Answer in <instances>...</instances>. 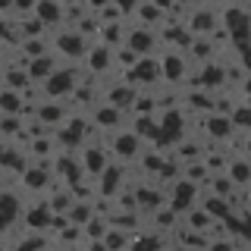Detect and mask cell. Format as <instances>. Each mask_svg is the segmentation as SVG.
<instances>
[{
	"mask_svg": "<svg viewBox=\"0 0 251 251\" xmlns=\"http://www.w3.org/2000/svg\"><path fill=\"white\" fill-rule=\"evenodd\" d=\"M195 198H198V182H192V179H179L176 176V185L170 188V207L176 210V214H185L188 207L195 204Z\"/></svg>",
	"mask_w": 251,
	"mask_h": 251,
	"instance_id": "277c9868",
	"label": "cell"
},
{
	"mask_svg": "<svg viewBox=\"0 0 251 251\" xmlns=\"http://www.w3.org/2000/svg\"><path fill=\"white\" fill-rule=\"evenodd\" d=\"M85 63H88V69L94 75L110 73V69H113V47H107V44L88 47V50H85Z\"/></svg>",
	"mask_w": 251,
	"mask_h": 251,
	"instance_id": "ba28073f",
	"label": "cell"
},
{
	"mask_svg": "<svg viewBox=\"0 0 251 251\" xmlns=\"http://www.w3.org/2000/svg\"><path fill=\"white\" fill-rule=\"evenodd\" d=\"M91 123H98L100 129H120L123 126V110L107 104V100H100V104H94V110H91Z\"/></svg>",
	"mask_w": 251,
	"mask_h": 251,
	"instance_id": "9c48e42d",
	"label": "cell"
},
{
	"mask_svg": "<svg viewBox=\"0 0 251 251\" xmlns=\"http://www.w3.org/2000/svg\"><path fill=\"white\" fill-rule=\"evenodd\" d=\"M123 44L132 47L138 57H148V53H154L157 38H154V31L148 28V25H132V28H126V41Z\"/></svg>",
	"mask_w": 251,
	"mask_h": 251,
	"instance_id": "5b68a950",
	"label": "cell"
},
{
	"mask_svg": "<svg viewBox=\"0 0 251 251\" xmlns=\"http://www.w3.org/2000/svg\"><path fill=\"white\" fill-rule=\"evenodd\" d=\"M25 69H28V78H31V82H44V78L53 73V57H50V50L31 57V63H28Z\"/></svg>",
	"mask_w": 251,
	"mask_h": 251,
	"instance_id": "5bb4252c",
	"label": "cell"
},
{
	"mask_svg": "<svg viewBox=\"0 0 251 251\" xmlns=\"http://www.w3.org/2000/svg\"><path fill=\"white\" fill-rule=\"evenodd\" d=\"M78 157H82V170L88 173V176H100L107 167V151L100 145H82L78 148Z\"/></svg>",
	"mask_w": 251,
	"mask_h": 251,
	"instance_id": "52a82bcc",
	"label": "cell"
},
{
	"mask_svg": "<svg viewBox=\"0 0 251 251\" xmlns=\"http://www.w3.org/2000/svg\"><path fill=\"white\" fill-rule=\"evenodd\" d=\"M188 73H185V60L176 57V50H170L160 57V78H167V82H182Z\"/></svg>",
	"mask_w": 251,
	"mask_h": 251,
	"instance_id": "8fae6325",
	"label": "cell"
},
{
	"mask_svg": "<svg viewBox=\"0 0 251 251\" xmlns=\"http://www.w3.org/2000/svg\"><path fill=\"white\" fill-rule=\"evenodd\" d=\"M63 10H66V6H63L60 0H38L35 3V13L44 25H63Z\"/></svg>",
	"mask_w": 251,
	"mask_h": 251,
	"instance_id": "7c38bea8",
	"label": "cell"
},
{
	"mask_svg": "<svg viewBox=\"0 0 251 251\" xmlns=\"http://www.w3.org/2000/svg\"><path fill=\"white\" fill-rule=\"evenodd\" d=\"M53 47H57L63 57H85V50H88V38H85L78 28L66 25V28H60L57 35H53Z\"/></svg>",
	"mask_w": 251,
	"mask_h": 251,
	"instance_id": "7a4b0ae2",
	"label": "cell"
},
{
	"mask_svg": "<svg viewBox=\"0 0 251 251\" xmlns=\"http://www.w3.org/2000/svg\"><path fill=\"white\" fill-rule=\"evenodd\" d=\"M232 129H235V126L229 120V113H220V110H217V113H207V116H204V126H201V132L207 138H214V141H226L232 135Z\"/></svg>",
	"mask_w": 251,
	"mask_h": 251,
	"instance_id": "8992f818",
	"label": "cell"
},
{
	"mask_svg": "<svg viewBox=\"0 0 251 251\" xmlns=\"http://www.w3.org/2000/svg\"><path fill=\"white\" fill-rule=\"evenodd\" d=\"M245 154L251 157V132H248V138H245Z\"/></svg>",
	"mask_w": 251,
	"mask_h": 251,
	"instance_id": "2e32d148",
	"label": "cell"
},
{
	"mask_svg": "<svg viewBox=\"0 0 251 251\" xmlns=\"http://www.w3.org/2000/svg\"><path fill=\"white\" fill-rule=\"evenodd\" d=\"M110 148H113L116 157H126V160H138L141 148H145V141H141L132 129H113V138H110Z\"/></svg>",
	"mask_w": 251,
	"mask_h": 251,
	"instance_id": "3957f363",
	"label": "cell"
},
{
	"mask_svg": "<svg viewBox=\"0 0 251 251\" xmlns=\"http://www.w3.org/2000/svg\"><path fill=\"white\" fill-rule=\"evenodd\" d=\"M226 176L232 179V185H251V157H235L226 163Z\"/></svg>",
	"mask_w": 251,
	"mask_h": 251,
	"instance_id": "4fadbf2b",
	"label": "cell"
},
{
	"mask_svg": "<svg viewBox=\"0 0 251 251\" xmlns=\"http://www.w3.org/2000/svg\"><path fill=\"white\" fill-rule=\"evenodd\" d=\"M0 113H25V100H22V91L16 88H0Z\"/></svg>",
	"mask_w": 251,
	"mask_h": 251,
	"instance_id": "9a60e30c",
	"label": "cell"
},
{
	"mask_svg": "<svg viewBox=\"0 0 251 251\" xmlns=\"http://www.w3.org/2000/svg\"><path fill=\"white\" fill-rule=\"evenodd\" d=\"M19 217H22V201L10 192H0V229H13Z\"/></svg>",
	"mask_w": 251,
	"mask_h": 251,
	"instance_id": "30bf717a",
	"label": "cell"
},
{
	"mask_svg": "<svg viewBox=\"0 0 251 251\" xmlns=\"http://www.w3.org/2000/svg\"><path fill=\"white\" fill-rule=\"evenodd\" d=\"M75 85H78V73L75 69H53L50 75L41 82V91L44 94H50V98H60V100H66L69 94L75 91Z\"/></svg>",
	"mask_w": 251,
	"mask_h": 251,
	"instance_id": "6da1fadb",
	"label": "cell"
}]
</instances>
